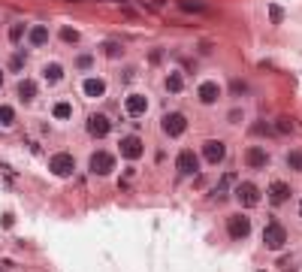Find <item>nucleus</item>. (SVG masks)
<instances>
[{"mask_svg": "<svg viewBox=\"0 0 302 272\" xmlns=\"http://www.w3.org/2000/svg\"><path fill=\"white\" fill-rule=\"evenodd\" d=\"M48 170H51V176H57V179H70L73 170H76V157L67 154V151H57V154L48 157Z\"/></svg>", "mask_w": 302, "mask_h": 272, "instance_id": "nucleus-1", "label": "nucleus"}, {"mask_svg": "<svg viewBox=\"0 0 302 272\" xmlns=\"http://www.w3.org/2000/svg\"><path fill=\"white\" fill-rule=\"evenodd\" d=\"M263 245H266L269 251H281V248L287 245V230H284L278 221H269L266 230H263Z\"/></svg>", "mask_w": 302, "mask_h": 272, "instance_id": "nucleus-2", "label": "nucleus"}, {"mask_svg": "<svg viewBox=\"0 0 302 272\" xmlns=\"http://www.w3.org/2000/svg\"><path fill=\"white\" fill-rule=\"evenodd\" d=\"M160 130H163L169 139H175V136H182V133L188 130V118H185L182 112H166V115L160 118Z\"/></svg>", "mask_w": 302, "mask_h": 272, "instance_id": "nucleus-3", "label": "nucleus"}, {"mask_svg": "<svg viewBox=\"0 0 302 272\" xmlns=\"http://www.w3.org/2000/svg\"><path fill=\"white\" fill-rule=\"evenodd\" d=\"M227 236H230L233 242L248 239V236H251V218H245V215H230V218H227Z\"/></svg>", "mask_w": 302, "mask_h": 272, "instance_id": "nucleus-4", "label": "nucleus"}, {"mask_svg": "<svg viewBox=\"0 0 302 272\" xmlns=\"http://www.w3.org/2000/svg\"><path fill=\"white\" fill-rule=\"evenodd\" d=\"M88 170H91L94 176H109V173L115 170V157H112L109 151H94L91 160H88Z\"/></svg>", "mask_w": 302, "mask_h": 272, "instance_id": "nucleus-5", "label": "nucleus"}, {"mask_svg": "<svg viewBox=\"0 0 302 272\" xmlns=\"http://www.w3.org/2000/svg\"><path fill=\"white\" fill-rule=\"evenodd\" d=\"M203 157H206L212 167H218V164L227 157V142H224V139H206V142H203Z\"/></svg>", "mask_w": 302, "mask_h": 272, "instance_id": "nucleus-6", "label": "nucleus"}, {"mask_svg": "<svg viewBox=\"0 0 302 272\" xmlns=\"http://www.w3.org/2000/svg\"><path fill=\"white\" fill-rule=\"evenodd\" d=\"M175 170H178V176H197V173H200V157H197L191 148H185V151H178V157H175Z\"/></svg>", "mask_w": 302, "mask_h": 272, "instance_id": "nucleus-7", "label": "nucleus"}, {"mask_svg": "<svg viewBox=\"0 0 302 272\" xmlns=\"http://www.w3.org/2000/svg\"><path fill=\"white\" fill-rule=\"evenodd\" d=\"M109 130H112V121H109V115H103V112H94V115H88V133H91L94 139H103V136H109Z\"/></svg>", "mask_w": 302, "mask_h": 272, "instance_id": "nucleus-8", "label": "nucleus"}, {"mask_svg": "<svg viewBox=\"0 0 302 272\" xmlns=\"http://www.w3.org/2000/svg\"><path fill=\"white\" fill-rule=\"evenodd\" d=\"M118 145H121V157H127V160H139V157L145 154L142 139H139V136H133V133H130V136H121V142H118Z\"/></svg>", "mask_w": 302, "mask_h": 272, "instance_id": "nucleus-9", "label": "nucleus"}, {"mask_svg": "<svg viewBox=\"0 0 302 272\" xmlns=\"http://www.w3.org/2000/svg\"><path fill=\"white\" fill-rule=\"evenodd\" d=\"M245 167H248V170H266V167H269V151H266L263 145L245 148Z\"/></svg>", "mask_w": 302, "mask_h": 272, "instance_id": "nucleus-10", "label": "nucleus"}, {"mask_svg": "<svg viewBox=\"0 0 302 272\" xmlns=\"http://www.w3.org/2000/svg\"><path fill=\"white\" fill-rule=\"evenodd\" d=\"M236 200H239L245 209H254V206L260 203V191H257V185H251V182H239V185H236Z\"/></svg>", "mask_w": 302, "mask_h": 272, "instance_id": "nucleus-11", "label": "nucleus"}, {"mask_svg": "<svg viewBox=\"0 0 302 272\" xmlns=\"http://www.w3.org/2000/svg\"><path fill=\"white\" fill-rule=\"evenodd\" d=\"M221 94H224V91H221V85H218V82H212V79H209V82H203V85L197 88V97H200V103H203V106L218 103V100H221Z\"/></svg>", "mask_w": 302, "mask_h": 272, "instance_id": "nucleus-12", "label": "nucleus"}, {"mask_svg": "<svg viewBox=\"0 0 302 272\" xmlns=\"http://www.w3.org/2000/svg\"><path fill=\"white\" fill-rule=\"evenodd\" d=\"M124 109H127V115H130V118H142V115H145V109H148L145 94H130V97L124 100Z\"/></svg>", "mask_w": 302, "mask_h": 272, "instance_id": "nucleus-13", "label": "nucleus"}, {"mask_svg": "<svg viewBox=\"0 0 302 272\" xmlns=\"http://www.w3.org/2000/svg\"><path fill=\"white\" fill-rule=\"evenodd\" d=\"M266 194H269V203L281 206V203H287V200H290V194H293V191H290V185H287V182H272Z\"/></svg>", "mask_w": 302, "mask_h": 272, "instance_id": "nucleus-14", "label": "nucleus"}, {"mask_svg": "<svg viewBox=\"0 0 302 272\" xmlns=\"http://www.w3.org/2000/svg\"><path fill=\"white\" fill-rule=\"evenodd\" d=\"M15 94H18V100H21V103L36 100V82H33V79H21V82H18V88H15Z\"/></svg>", "mask_w": 302, "mask_h": 272, "instance_id": "nucleus-15", "label": "nucleus"}, {"mask_svg": "<svg viewBox=\"0 0 302 272\" xmlns=\"http://www.w3.org/2000/svg\"><path fill=\"white\" fill-rule=\"evenodd\" d=\"M27 39H30V45H33V48L45 45V42H48V27H45V24H33V27L27 30Z\"/></svg>", "mask_w": 302, "mask_h": 272, "instance_id": "nucleus-16", "label": "nucleus"}, {"mask_svg": "<svg viewBox=\"0 0 302 272\" xmlns=\"http://www.w3.org/2000/svg\"><path fill=\"white\" fill-rule=\"evenodd\" d=\"M82 91H85L88 97H103V94H106V82L91 76V79H85V82H82Z\"/></svg>", "mask_w": 302, "mask_h": 272, "instance_id": "nucleus-17", "label": "nucleus"}, {"mask_svg": "<svg viewBox=\"0 0 302 272\" xmlns=\"http://www.w3.org/2000/svg\"><path fill=\"white\" fill-rule=\"evenodd\" d=\"M163 85H166V91H169V94H182V91H185V76H182L178 70H172V73L166 76V82H163Z\"/></svg>", "mask_w": 302, "mask_h": 272, "instance_id": "nucleus-18", "label": "nucleus"}, {"mask_svg": "<svg viewBox=\"0 0 302 272\" xmlns=\"http://www.w3.org/2000/svg\"><path fill=\"white\" fill-rule=\"evenodd\" d=\"M178 9H182V12H191V15H206V12H209V6H206L203 0H178Z\"/></svg>", "mask_w": 302, "mask_h": 272, "instance_id": "nucleus-19", "label": "nucleus"}, {"mask_svg": "<svg viewBox=\"0 0 302 272\" xmlns=\"http://www.w3.org/2000/svg\"><path fill=\"white\" fill-rule=\"evenodd\" d=\"M42 79L51 82V85L61 82V79H64V67H61V64H45V67H42Z\"/></svg>", "mask_w": 302, "mask_h": 272, "instance_id": "nucleus-20", "label": "nucleus"}, {"mask_svg": "<svg viewBox=\"0 0 302 272\" xmlns=\"http://www.w3.org/2000/svg\"><path fill=\"white\" fill-rule=\"evenodd\" d=\"M51 115H54L57 121H67V118H73V103H67V100H61V103H54V109H51Z\"/></svg>", "mask_w": 302, "mask_h": 272, "instance_id": "nucleus-21", "label": "nucleus"}, {"mask_svg": "<svg viewBox=\"0 0 302 272\" xmlns=\"http://www.w3.org/2000/svg\"><path fill=\"white\" fill-rule=\"evenodd\" d=\"M275 133H281V136H287V133H293V121L287 118V115H281L278 121H275V127H272Z\"/></svg>", "mask_w": 302, "mask_h": 272, "instance_id": "nucleus-22", "label": "nucleus"}, {"mask_svg": "<svg viewBox=\"0 0 302 272\" xmlns=\"http://www.w3.org/2000/svg\"><path fill=\"white\" fill-rule=\"evenodd\" d=\"M15 124V109L12 106H0V127H12Z\"/></svg>", "mask_w": 302, "mask_h": 272, "instance_id": "nucleus-23", "label": "nucleus"}, {"mask_svg": "<svg viewBox=\"0 0 302 272\" xmlns=\"http://www.w3.org/2000/svg\"><path fill=\"white\" fill-rule=\"evenodd\" d=\"M287 167L293 170V173H302V151H287Z\"/></svg>", "mask_w": 302, "mask_h": 272, "instance_id": "nucleus-24", "label": "nucleus"}, {"mask_svg": "<svg viewBox=\"0 0 302 272\" xmlns=\"http://www.w3.org/2000/svg\"><path fill=\"white\" fill-rule=\"evenodd\" d=\"M103 55H106V58H121V55H124V45H121V42H106V45H103Z\"/></svg>", "mask_w": 302, "mask_h": 272, "instance_id": "nucleus-25", "label": "nucleus"}, {"mask_svg": "<svg viewBox=\"0 0 302 272\" xmlns=\"http://www.w3.org/2000/svg\"><path fill=\"white\" fill-rule=\"evenodd\" d=\"M21 36H24V24L15 21V24L9 27V42H21Z\"/></svg>", "mask_w": 302, "mask_h": 272, "instance_id": "nucleus-26", "label": "nucleus"}, {"mask_svg": "<svg viewBox=\"0 0 302 272\" xmlns=\"http://www.w3.org/2000/svg\"><path fill=\"white\" fill-rule=\"evenodd\" d=\"M61 39L64 42H79V30L76 27H61Z\"/></svg>", "mask_w": 302, "mask_h": 272, "instance_id": "nucleus-27", "label": "nucleus"}, {"mask_svg": "<svg viewBox=\"0 0 302 272\" xmlns=\"http://www.w3.org/2000/svg\"><path fill=\"white\" fill-rule=\"evenodd\" d=\"M251 133L254 136H269V133H275L269 124H263V121H257V124H251Z\"/></svg>", "mask_w": 302, "mask_h": 272, "instance_id": "nucleus-28", "label": "nucleus"}, {"mask_svg": "<svg viewBox=\"0 0 302 272\" xmlns=\"http://www.w3.org/2000/svg\"><path fill=\"white\" fill-rule=\"evenodd\" d=\"M269 18H272V24H281L284 21V9L281 6H269Z\"/></svg>", "mask_w": 302, "mask_h": 272, "instance_id": "nucleus-29", "label": "nucleus"}, {"mask_svg": "<svg viewBox=\"0 0 302 272\" xmlns=\"http://www.w3.org/2000/svg\"><path fill=\"white\" fill-rule=\"evenodd\" d=\"M76 67H79V70H91V67H94V58H91V55H79V58H76Z\"/></svg>", "mask_w": 302, "mask_h": 272, "instance_id": "nucleus-30", "label": "nucleus"}, {"mask_svg": "<svg viewBox=\"0 0 302 272\" xmlns=\"http://www.w3.org/2000/svg\"><path fill=\"white\" fill-rule=\"evenodd\" d=\"M9 67H12V70H21V67H24V55H21V51H18V55H12Z\"/></svg>", "mask_w": 302, "mask_h": 272, "instance_id": "nucleus-31", "label": "nucleus"}, {"mask_svg": "<svg viewBox=\"0 0 302 272\" xmlns=\"http://www.w3.org/2000/svg\"><path fill=\"white\" fill-rule=\"evenodd\" d=\"M230 91H233V94H236V97H239V94H245V91H248V85H245V82H239V79H236V82H233V85H230Z\"/></svg>", "mask_w": 302, "mask_h": 272, "instance_id": "nucleus-32", "label": "nucleus"}, {"mask_svg": "<svg viewBox=\"0 0 302 272\" xmlns=\"http://www.w3.org/2000/svg\"><path fill=\"white\" fill-rule=\"evenodd\" d=\"M227 121H230V124H239V121H242V109H233V112L227 115Z\"/></svg>", "mask_w": 302, "mask_h": 272, "instance_id": "nucleus-33", "label": "nucleus"}, {"mask_svg": "<svg viewBox=\"0 0 302 272\" xmlns=\"http://www.w3.org/2000/svg\"><path fill=\"white\" fill-rule=\"evenodd\" d=\"M160 58H163V51H160V48H154V51H151V64H157Z\"/></svg>", "mask_w": 302, "mask_h": 272, "instance_id": "nucleus-34", "label": "nucleus"}, {"mask_svg": "<svg viewBox=\"0 0 302 272\" xmlns=\"http://www.w3.org/2000/svg\"><path fill=\"white\" fill-rule=\"evenodd\" d=\"M0 88H3V70H0Z\"/></svg>", "mask_w": 302, "mask_h": 272, "instance_id": "nucleus-35", "label": "nucleus"}, {"mask_svg": "<svg viewBox=\"0 0 302 272\" xmlns=\"http://www.w3.org/2000/svg\"><path fill=\"white\" fill-rule=\"evenodd\" d=\"M64 3H79V0H64Z\"/></svg>", "mask_w": 302, "mask_h": 272, "instance_id": "nucleus-36", "label": "nucleus"}, {"mask_svg": "<svg viewBox=\"0 0 302 272\" xmlns=\"http://www.w3.org/2000/svg\"><path fill=\"white\" fill-rule=\"evenodd\" d=\"M299 218H302V203H299Z\"/></svg>", "mask_w": 302, "mask_h": 272, "instance_id": "nucleus-37", "label": "nucleus"}]
</instances>
